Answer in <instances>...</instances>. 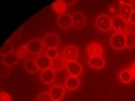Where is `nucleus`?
Returning a JSON list of instances; mask_svg holds the SVG:
<instances>
[{
    "label": "nucleus",
    "mask_w": 135,
    "mask_h": 101,
    "mask_svg": "<svg viewBox=\"0 0 135 101\" xmlns=\"http://www.w3.org/2000/svg\"><path fill=\"white\" fill-rule=\"evenodd\" d=\"M37 101H53V100H51L50 93H41V94L37 97Z\"/></svg>",
    "instance_id": "nucleus-26"
},
{
    "label": "nucleus",
    "mask_w": 135,
    "mask_h": 101,
    "mask_svg": "<svg viewBox=\"0 0 135 101\" xmlns=\"http://www.w3.org/2000/svg\"><path fill=\"white\" fill-rule=\"evenodd\" d=\"M0 101H11V96L6 92H2L0 93Z\"/></svg>",
    "instance_id": "nucleus-28"
},
{
    "label": "nucleus",
    "mask_w": 135,
    "mask_h": 101,
    "mask_svg": "<svg viewBox=\"0 0 135 101\" xmlns=\"http://www.w3.org/2000/svg\"><path fill=\"white\" fill-rule=\"evenodd\" d=\"M41 80L45 85H51L55 80V72L51 69H46V70H43L42 72V75H41Z\"/></svg>",
    "instance_id": "nucleus-13"
},
{
    "label": "nucleus",
    "mask_w": 135,
    "mask_h": 101,
    "mask_svg": "<svg viewBox=\"0 0 135 101\" xmlns=\"http://www.w3.org/2000/svg\"><path fill=\"white\" fill-rule=\"evenodd\" d=\"M65 69L68 70L69 75H72V77H80L83 73V66L77 61H66Z\"/></svg>",
    "instance_id": "nucleus-4"
},
{
    "label": "nucleus",
    "mask_w": 135,
    "mask_h": 101,
    "mask_svg": "<svg viewBox=\"0 0 135 101\" xmlns=\"http://www.w3.org/2000/svg\"><path fill=\"white\" fill-rule=\"evenodd\" d=\"M11 53H14V46H12V43L8 41L3 44L2 50H0V54H2V57H3V55H7V54H11Z\"/></svg>",
    "instance_id": "nucleus-22"
},
{
    "label": "nucleus",
    "mask_w": 135,
    "mask_h": 101,
    "mask_svg": "<svg viewBox=\"0 0 135 101\" xmlns=\"http://www.w3.org/2000/svg\"><path fill=\"white\" fill-rule=\"evenodd\" d=\"M85 23H86V16H85L84 14H81V12H74V14L72 15V24H73L74 28L80 30V28H83V27L85 26Z\"/></svg>",
    "instance_id": "nucleus-10"
},
{
    "label": "nucleus",
    "mask_w": 135,
    "mask_h": 101,
    "mask_svg": "<svg viewBox=\"0 0 135 101\" xmlns=\"http://www.w3.org/2000/svg\"><path fill=\"white\" fill-rule=\"evenodd\" d=\"M120 81L123 82V84H130L131 82V80H132V77H131V73H130V70H122V73H120Z\"/></svg>",
    "instance_id": "nucleus-23"
},
{
    "label": "nucleus",
    "mask_w": 135,
    "mask_h": 101,
    "mask_svg": "<svg viewBox=\"0 0 135 101\" xmlns=\"http://www.w3.org/2000/svg\"><path fill=\"white\" fill-rule=\"evenodd\" d=\"M126 49H134L135 47V31H126Z\"/></svg>",
    "instance_id": "nucleus-18"
},
{
    "label": "nucleus",
    "mask_w": 135,
    "mask_h": 101,
    "mask_svg": "<svg viewBox=\"0 0 135 101\" xmlns=\"http://www.w3.org/2000/svg\"><path fill=\"white\" fill-rule=\"evenodd\" d=\"M50 96H51V100L53 101H61L65 96V89L61 86V85H54L51 89H50Z\"/></svg>",
    "instance_id": "nucleus-12"
},
{
    "label": "nucleus",
    "mask_w": 135,
    "mask_h": 101,
    "mask_svg": "<svg viewBox=\"0 0 135 101\" xmlns=\"http://www.w3.org/2000/svg\"><path fill=\"white\" fill-rule=\"evenodd\" d=\"M78 57V50L76 46L73 44H69L64 49V53H62V58L65 61H76Z\"/></svg>",
    "instance_id": "nucleus-7"
},
{
    "label": "nucleus",
    "mask_w": 135,
    "mask_h": 101,
    "mask_svg": "<svg viewBox=\"0 0 135 101\" xmlns=\"http://www.w3.org/2000/svg\"><path fill=\"white\" fill-rule=\"evenodd\" d=\"M43 41H41V39H31V41H28V43L26 44V47H27V51L30 53V54H41L42 53V50H43Z\"/></svg>",
    "instance_id": "nucleus-5"
},
{
    "label": "nucleus",
    "mask_w": 135,
    "mask_h": 101,
    "mask_svg": "<svg viewBox=\"0 0 135 101\" xmlns=\"http://www.w3.org/2000/svg\"><path fill=\"white\" fill-rule=\"evenodd\" d=\"M9 73H11L9 66H7V65H4V63H3V66H2V70H0V77H2V78L8 77V75H9Z\"/></svg>",
    "instance_id": "nucleus-24"
},
{
    "label": "nucleus",
    "mask_w": 135,
    "mask_h": 101,
    "mask_svg": "<svg viewBox=\"0 0 135 101\" xmlns=\"http://www.w3.org/2000/svg\"><path fill=\"white\" fill-rule=\"evenodd\" d=\"M111 24H112V28H114L116 32H123L127 30V20H124L123 18H120L119 15L114 16L111 19Z\"/></svg>",
    "instance_id": "nucleus-6"
},
{
    "label": "nucleus",
    "mask_w": 135,
    "mask_h": 101,
    "mask_svg": "<svg viewBox=\"0 0 135 101\" xmlns=\"http://www.w3.org/2000/svg\"><path fill=\"white\" fill-rule=\"evenodd\" d=\"M86 51H88L89 58H92V57H103V53H104L103 47H101V44L97 43V42H93V43L89 44Z\"/></svg>",
    "instance_id": "nucleus-9"
},
{
    "label": "nucleus",
    "mask_w": 135,
    "mask_h": 101,
    "mask_svg": "<svg viewBox=\"0 0 135 101\" xmlns=\"http://www.w3.org/2000/svg\"><path fill=\"white\" fill-rule=\"evenodd\" d=\"M28 51H27V47L26 46H22L18 51H16V54H18V58L20 59V58H25L26 57V54H27Z\"/></svg>",
    "instance_id": "nucleus-27"
},
{
    "label": "nucleus",
    "mask_w": 135,
    "mask_h": 101,
    "mask_svg": "<svg viewBox=\"0 0 135 101\" xmlns=\"http://www.w3.org/2000/svg\"><path fill=\"white\" fill-rule=\"evenodd\" d=\"M53 9L55 11V12H58V14H64L65 12V9H66V3L62 2V0H57V2H54L51 4Z\"/></svg>",
    "instance_id": "nucleus-21"
},
{
    "label": "nucleus",
    "mask_w": 135,
    "mask_h": 101,
    "mask_svg": "<svg viewBox=\"0 0 135 101\" xmlns=\"http://www.w3.org/2000/svg\"><path fill=\"white\" fill-rule=\"evenodd\" d=\"M96 26H97V30L99 31H103V32H107L112 28V24H111V18L105 14H101L97 16L96 19Z\"/></svg>",
    "instance_id": "nucleus-2"
},
{
    "label": "nucleus",
    "mask_w": 135,
    "mask_h": 101,
    "mask_svg": "<svg viewBox=\"0 0 135 101\" xmlns=\"http://www.w3.org/2000/svg\"><path fill=\"white\" fill-rule=\"evenodd\" d=\"M80 78L78 77H72L69 75V78H66V81H65V86L69 89V90H76V89L80 86Z\"/></svg>",
    "instance_id": "nucleus-17"
},
{
    "label": "nucleus",
    "mask_w": 135,
    "mask_h": 101,
    "mask_svg": "<svg viewBox=\"0 0 135 101\" xmlns=\"http://www.w3.org/2000/svg\"><path fill=\"white\" fill-rule=\"evenodd\" d=\"M57 23H58V27L62 28V30H68V28H70L73 27L72 24V15H61L57 20Z\"/></svg>",
    "instance_id": "nucleus-14"
},
{
    "label": "nucleus",
    "mask_w": 135,
    "mask_h": 101,
    "mask_svg": "<svg viewBox=\"0 0 135 101\" xmlns=\"http://www.w3.org/2000/svg\"><path fill=\"white\" fill-rule=\"evenodd\" d=\"M132 11H134V8H132V6H131L130 3L120 2V11H119V16H120V18H123L124 20L128 22V18L131 16Z\"/></svg>",
    "instance_id": "nucleus-11"
},
{
    "label": "nucleus",
    "mask_w": 135,
    "mask_h": 101,
    "mask_svg": "<svg viewBox=\"0 0 135 101\" xmlns=\"http://www.w3.org/2000/svg\"><path fill=\"white\" fill-rule=\"evenodd\" d=\"M88 65L92 66L93 69L100 70V69H103V67L105 66V61H104L103 57H92V58L88 59Z\"/></svg>",
    "instance_id": "nucleus-15"
},
{
    "label": "nucleus",
    "mask_w": 135,
    "mask_h": 101,
    "mask_svg": "<svg viewBox=\"0 0 135 101\" xmlns=\"http://www.w3.org/2000/svg\"><path fill=\"white\" fill-rule=\"evenodd\" d=\"M37 65H38V69L39 70H46V69H50L51 65H53V59H50L46 54H42V55H38V58L35 59Z\"/></svg>",
    "instance_id": "nucleus-8"
},
{
    "label": "nucleus",
    "mask_w": 135,
    "mask_h": 101,
    "mask_svg": "<svg viewBox=\"0 0 135 101\" xmlns=\"http://www.w3.org/2000/svg\"><path fill=\"white\" fill-rule=\"evenodd\" d=\"M43 44H45V47H47V50L57 49L60 44V37L55 32H49L43 37Z\"/></svg>",
    "instance_id": "nucleus-3"
},
{
    "label": "nucleus",
    "mask_w": 135,
    "mask_h": 101,
    "mask_svg": "<svg viewBox=\"0 0 135 101\" xmlns=\"http://www.w3.org/2000/svg\"><path fill=\"white\" fill-rule=\"evenodd\" d=\"M18 61H19V58H18V54L16 53H11V54H7V55H3V57H2V62L4 65L9 66V67L16 65Z\"/></svg>",
    "instance_id": "nucleus-16"
},
{
    "label": "nucleus",
    "mask_w": 135,
    "mask_h": 101,
    "mask_svg": "<svg viewBox=\"0 0 135 101\" xmlns=\"http://www.w3.org/2000/svg\"><path fill=\"white\" fill-rule=\"evenodd\" d=\"M46 55L50 58V59H55V58H58V50L57 49H49L47 50V53H46Z\"/></svg>",
    "instance_id": "nucleus-25"
},
{
    "label": "nucleus",
    "mask_w": 135,
    "mask_h": 101,
    "mask_svg": "<svg viewBox=\"0 0 135 101\" xmlns=\"http://www.w3.org/2000/svg\"><path fill=\"white\" fill-rule=\"evenodd\" d=\"M130 73H131V77L132 78H135V62L131 65V67H130Z\"/></svg>",
    "instance_id": "nucleus-30"
},
{
    "label": "nucleus",
    "mask_w": 135,
    "mask_h": 101,
    "mask_svg": "<svg viewBox=\"0 0 135 101\" xmlns=\"http://www.w3.org/2000/svg\"><path fill=\"white\" fill-rule=\"evenodd\" d=\"M111 47L114 50H123L126 49V37L123 32H116L111 38Z\"/></svg>",
    "instance_id": "nucleus-1"
},
{
    "label": "nucleus",
    "mask_w": 135,
    "mask_h": 101,
    "mask_svg": "<svg viewBox=\"0 0 135 101\" xmlns=\"http://www.w3.org/2000/svg\"><path fill=\"white\" fill-rule=\"evenodd\" d=\"M128 22L131 24H135V9L132 11V14H131V16L128 18Z\"/></svg>",
    "instance_id": "nucleus-29"
},
{
    "label": "nucleus",
    "mask_w": 135,
    "mask_h": 101,
    "mask_svg": "<svg viewBox=\"0 0 135 101\" xmlns=\"http://www.w3.org/2000/svg\"><path fill=\"white\" fill-rule=\"evenodd\" d=\"M65 66H66V61H65L62 57H60V58H55V59L53 61L51 69H53L54 72H61Z\"/></svg>",
    "instance_id": "nucleus-19"
},
{
    "label": "nucleus",
    "mask_w": 135,
    "mask_h": 101,
    "mask_svg": "<svg viewBox=\"0 0 135 101\" xmlns=\"http://www.w3.org/2000/svg\"><path fill=\"white\" fill-rule=\"evenodd\" d=\"M25 70L30 74H34V73H37L39 69H38V65L35 61H31V59H27L25 62Z\"/></svg>",
    "instance_id": "nucleus-20"
}]
</instances>
